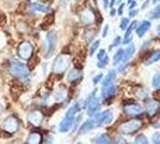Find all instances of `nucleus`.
Listing matches in <instances>:
<instances>
[{
  "instance_id": "obj_1",
  "label": "nucleus",
  "mask_w": 160,
  "mask_h": 144,
  "mask_svg": "<svg viewBox=\"0 0 160 144\" xmlns=\"http://www.w3.org/2000/svg\"><path fill=\"white\" fill-rule=\"evenodd\" d=\"M142 126H143L142 120H140V119H132V120H128V121H124L121 125H118L117 131L122 135H133V133L138 132L139 130H141Z\"/></svg>"
},
{
  "instance_id": "obj_43",
  "label": "nucleus",
  "mask_w": 160,
  "mask_h": 144,
  "mask_svg": "<svg viewBox=\"0 0 160 144\" xmlns=\"http://www.w3.org/2000/svg\"><path fill=\"white\" fill-rule=\"evenodd\" d=\"M104 1V7L105 8H108V6H109V3H108V0H103Z\"/></svg>"
},
{
  "instance_id": "obj_32",
  "label": "nucleus",
  "mask_w": 160,
  "mask_h": 144,
  "mask_svg": "<svg viewBox=\"0 0 160 144\" xmlns=\"http://www.w3.org/2000/svg\"><path fill=\"white\" fill-rule=\"evenodd\" d=\"M99 41H94L93 42V45L91 46V48H90V55H93L94 54V52H96V49L99 47Z\"/></svg>"
},
{
  "instance_id": "obj_16",
  "label": "nucleus",
  "mask_w": 160,
  "mask_h": 144,
  "mask_svg": "<svg viewBox=\"0 0 160 144\" xmlns=\"http://www.w3.org/2000/svg\"><path fill=\"white\" fill-rule=\"evenodd\" d=\"M82 78V72L80 69H73L71 70L67 75V79L69 83H77L79 82L80 79Z\"/></svg>"
},
{
  "instance_id": "obj_30",
  "label": "nucleus",
  "mask_w": 160,
  "mask_h": 144,
  "mask_svg": "<svg viewBox=\"0 0 160 144\" xmlns=\"http://www.w3.org/2000/svg\"><path fill=\"white\" fill-rule=\"evenodd\" d=\"M108 62H109V56H105V58H103V59H100L98 60V64H97V66L99 67V69H104L105 66L108 65Z\"/></svg>"
},
{
  "instance_id": "obj_26",
  "label": "nucleus",
  "mask_w": 160,
  "mask_h": 144,
  "mask_svg": "<svg viewBox=\"0 0 160 144\" xmlns=\"http://www.w3.org/2000/svg\"><path fill=\"white\" fill-rule=\"evenodd\" d=\"M123 53H124V49H122V48H120V49L116 52V54L113 56V65L121 64L122 59H123Z\"/></svg>"
},
{
  "instance_id": "obj_47",
  "label": "nucleus",
  "mask_w": 160,
  "mask_h": 144,
  "mask_svg": "<svg viewBox=\"0 0 160 144\" xmlns=\"http://www.w3.org/2000/svg\"><path fill=\"white\" fill-rule=\"evenodd\" d=\"M77 144H82V143H80V142H79V143H77Z\"/></svg>"
},
{
  "instance_id": "obj_41",
  "label": "nucleus",
  "mask_w": 160,
  "mask_h": 144,
  "mask_svg": "<svg viewBox=\"0 0 160 144\" xmlns=\"http://www.w3.org/2000/svg\"><path fill=\"white\" fill-rule=\"evenodd\" d=\"M139 12V10H133V11H130V16L134 17V16H136V13Z\"/></svg>"
},
{
  "instance_id": "obj_34",
  "label": "nucleus",
  "mask_w": 160,
  "mask_h": 144,
  "mask_svg": "<svg viewBox=\"0 0 160 144\" xmlns=\"http://www.w3.org/2000/svg\"><path fill=\"white\" fill-rule=\"evenodd\" d=\"M136 95L141 97V99H145L146 96H148V89H145V88H141L140 89V93L139 94H136Z\"/></svg>"
},
{
  "instance_id": "obj_10",
  "label": "nucleus",
  "mask_w": 160,
  "mask_h": 144,
  "mask_svg": "<svg viewBox=\"0 0 160 144\" xmlns=\"http://www.w3.org/2000/svg\"><path fill=\"white\" fill-rule=\"evenodd\" d=\"M28 121L33 126H41L43 123V114L40 110H32L28 114Z\"/></svg>"
},
{
  "instance_id": "obj_28",
  "label": "nucleus",
  "mask_w": 160,
  "mask_h": 144,
  "mask_svg": "<svg viewBox=\"0 0 160 144\" xmlns=\"http://www.w3.org/2000/svg\"><path fill=\"white\" fill-rule=\"evenodd\" d=\"M152 85L155 89H159L160 88V72H157L153 76V81H152Z\"/></svg>"
},
{
  "instance_id": "obj_46",
  "label": "nucleus",
  "mask_w": 160,
  "mask_h": 144,
  "mask_svg": "<svg viewBox=\"0 0 160 144\" xmlns=\"http://www.w3.org/2000/svg\"><path fill=\"white\" fill-rule=\"evenodd\" d=\"M1 110H2V106H1V103H0V113H1Z\"/></svg>"
},
{
  "instance_id": "obj_48",
  "label": "nucleus",
  "mask_w": 160,
  "mask_h": 144,
  "mask_svg": "<svg viewBox=\"0 0 160 144\" xmlns=\"http://www.w3.org/2000/svg\"><path fill=\"white\" fill-rule=\"evenodd\" d=\"M159 36H160V33H159Z\"/></svg>"
},
{
  "instance_id": "obj_8",
  "label": "nucleus",
  "mask_w": 160,
  "mask_h": 144,
  "mask_svg": "<svg viewBox=\"0 0 160 144\" xmlns=\"http://www.w3.org/2000/svg\"><path fill=\"white\" fill-rule=\"evenodd\" d=\"M96 95V93H92V95L88 96V99H87V114L88 115H94L98 110H99V107H100V102H99V99L97 97Z\"/></svg>"
},
{
  "instance_id": "obj_25",
  "label": "nucleus",
  "mask_w": 160,
  "mask_h": 144,
  "mask_svg": "<svg viewBox=\"0 0 160 144\" xmlns=\"http://www.w3.org/2000/svg\"><path fill=\"white\" fill-rule=\"evenodd\" d=\"M80 110V106L79 103H74L73 106L69 107V109L67 110L66 117H75V114Z\"/></svg>"
},
{
  "instance_id": "obj_3",
  "label": "nucleus",
  "mask_w": 160,
  "mask_h": 144,
  "mask_svg": "<svg viewBox=\"0 0 160 144\" xmlns=\"http://www.w3.org/2000/svg\"><path fill=\"white\" fill-rule=\"evenodd\" d=\"M92 120H93L96 127L103 126V125H109L113 120V113L109 109L100 112V113H96Z\"/></svg>"
},
{
  "instance_id": "obj_21",
  "label": "nucleus",
  "mask_w": 160,
  "mask_h": 144,
  "mask_svg": "<svg viewBox=\"0 0 160 144\" xmlns=\"http://www.w3.org/2000/svg\"><path fill=\"white\" fill-rule=\"evenodd\" d=\"M134 52H135V46H134L133 43H130L127 47V49L124 51V53H123V59H122L123 64H127V61L132 58V55L134 54Z\"/></svg>"
},
{
  "instance_id": "obj_7",
  "label": "nucleus",
  "mask_w": 160,
  "mask_h": 144,
  "mask_svg": "<svg viewBox=\"0 0 160 144\" xmlns=\"http://www.w3.org/2000/svg\"><path fill=\"white\" fill-rule=\"evenodd\" d=\"M33 53V47L30 42L24 41L22 42L18 47V56L22 58L23 60H29Z\"/></svg>"
},
{
  "instance_id": "obj_12",
  "label": "nucleus",
  "mask_w": 160,
  "mask_h": 144,
  "mask_svg": "<svg viewBox=\"0 0 160 144\" xmlns=\"http://www.w3.org/2000/svg\"><path fill=\"white\" fill-rule=\"evenodd\" d=\"M146 113L149 117H153L160 110V102L159 101H148L146 100Z\"/></svg>"
},
{
  "instance_id": "obj_20",
  "label": "nucleus",
  "mask_w": 160,
  "mask_h": 144,
  "mask_svg": "<svg viewBox=\"0 0 160 144\" xmlns=\"http://www.w3.org/2000/svg\"><path fill=\"white\" fill-rule=\"evenodd\" d=\"M134 28H138V22L134 21L130 25H129V28H127V31H126V36H124V40H123V43L124 45H128L129 42H130V40H132V37H133V35H132V31H133Z\"/></svg>"
},
{
  "instance_id": "obj_45",
  "label": "nucleus",
  "mask_w": 160,
  "mask_h": 144,
  "mask_svg": "<svg viewBox=\"0 0 160 144\" xmlns=\"http://www.w3.org/2000/svg\"><path fill=\"white\" fill-rule=\"evenodd\" d=\"M113 4H115V0H111V4H110V6L112 7V6H113Z\"/></svg>"
},
{
  "instance_id": "obj_11",
  "label": "nucleus",
  "mask_w": 160,
  "mask_h": 144,
  "mask_svg": "<svg viewBox=\"0 0 160 144\" xmlns=\"http://www.w3.org/2000/svg\"><path fill=\"white\" fill-rule=\"evenodd\" d=\"M74 120H75V117H66L63 118V120L60 123L59 125V131L65 133V132H68V131L72 129V126L74 125Z\"/></svg>"
},
{
  "instance_id": "obj_14",
  "label": "nucleus",
  "mask_w": 160,
  "mask_h": 144,
  "mask_svg": "<svg viewBox=\"0 0 160 144\" xmlns=\"http://www.w3.org/2000/svg\"><path fill=\"white\" fill-rule=\"evenodd\" d=\"M115 95H116V87L113 84H109V85L103 87V89H102V97L104 100L109 101Z\"/></svg>"
},
{
  "instance_id": "obj_40",
  "label": "nucleus",
  "mask_w": 160,
  "mask_h": 144,
  "mask_svg": "<svg viewBox=\"0 0 160 144\" xmlns=\"http://www.w3.org/2000/svg\"><path fill=\"white\" fill-rule=\"evenodd\" d=\"M108 30H109V25H105L104 30H103V37H105L108 35Z\"/></svg>"
},
{
  "instance_id": "obj_9",
  "label": "nucleus",
  "mask_w": 160,
  "mask_h": 144,
  "mask_svg": "<svg viewBox=\"0 0 160 144\" xmlns=\"http://www.w3.org/2000/svg\"><path fill=\"white\" fill-rule=\"evenodd\" d=\"M123 110L127 113L128 115H140L143 108L138 102H129L123 106Z\"/></svg>"
},
{
  "instance_id": "obj_6",
  "label": "nucleus",
  "mask_w": 160,
  "mask_h": 144,
  "mask_svg": "<svg viewBox=\"0 0 160 144\" xmlns=\"http://www.w3.org/2000/svg\"><path fill=\"white\" fill-rule=\"evenodd\" d=\"M10 72L13 76H16V77L22 78V79L28 78V76H29V70H28L27 66H25L24 64L18 62V61H13L11 64V66H10Z\"/></svg>"
},
{
  "instance_id": "obj_17",
  "label": "nucleus",
  "mask_w": 160,
  "mask_h": 144,
  "mask_svg": "<svg viewBox=\"0 0 160 144\" xmlns=\"http://www.w3.org/2000/svg\"><path fill=\"white\" fill-rule=\"evenodd\" d=\"M94 127H96V125H94L93 120H92V119H88V120H86L85 123L80 126L79 133L80 135H85V133L90 132L91 130H93Z\"/></svg>"
},
{
  "instance_id": "obj_15",
  "label": "nucleus",
  "mask_w": 160,
  "mask_h": 144,
  "mask_svg": "<svg viewBox=\"0 0 160 144\" xmlns=\"http://www.w3.org/2000/svg\"><path fill=\"white\" fill-rule=\"evenodd\" d=\"M80 21L82 24H85V25H88V24H92L94 21V14L92 11H90V10H85V11H82L81 13H80Z\"/></svg>"
},
{
  "instance_id": "obj_39",
  "label": "nucleus",
  "mask_w": 160,
  "mask_h": 144,
  "mask_svg": "<svg viewBox=\"0 0 160 144\" xmlns=\"http://www.w3.org/2000/svg\"><path fill=\"white\" fill-rule=\"evenodd\" d=\"M120 42H121V37H116L115 41H113V43L110 46V48H112V47H115V46H117V45H120Z\"/></svg>"
},
{
  "instance_id": "obj_4",
  "label": "nucleus",
  "mask_w": 160,
  "mask_h": 144,
  "mask_svg": "<svg viewBox=\"0 0 160 144\" xmlns=\"http://www.w3.org/2000/svg\"><path fill=\"white\" fill-rule=\"evenodd\" d=\"M56 41H58V37H56V33L55 31H49L46 37V43H44V56L49 58L52 56V54L55 51L56 47Z\"/></svg>"
},
{
  "instance_id": "obj_2",
  "label": "nucleus",
  "mask_w": 160,
  "mask_h": 144,
  "mask_svg": "<svg viewBox=\"0 0 160 144\" xmlns=\"http://www.w3.org/2000/svg\"><path fill=\"white\" fill-rule=\"evenodd\" d=\"M68 65H69V55L60 54L53 64V72L56 75H62L67 70Z\"/></svg>"
},
{
  "instance_id": "obj_44",
  "label": "nucleus",
  "mask_w": 160,
  "mask_h": 144,
  "mask_svg": "<svg viewBox=\"0 0 160 144\" xmlns=\"http://www.w3.org/2000/svg\"><path fill=\"white\" fill-rule=\"evenodd\" d=\"M115 13H116V11H115V10H111V16H115Z\"/></svg>"
},
{
  "instance_id": "obj_38",
  "label": "nucleus",
  "mask_w": 160,
  "mask_h": 144,
  "mask_svg": "<svg viewBox=\"0 0 160 144\" xmlns=\"http://www.w3.org/2000/svg\"><path fill=\"white\" fill-rule=\"evenodd\" d=\"M116 144H129L127 142V139H124L123 137H117L116 139Z\"/></svg>"
},
{
  "instance_id": "obj_37",
  "label": "nucleus",
  "mask_w": 160,
  "mask_h": 144,
  "mask_svg": "<svg viewBox=\"0 0 160 144\" xmlns=\"http://www.w3.org/2000/svg\"><path fill=\"white\" fill-rule=\"evenodd\" d=\"M98 60H100V59H103V58H105L107 56V52H105V49H100L99 52H98Z\"/></svg>"
},
{
  "instance_id": "obj_27",
  "label": "nucleus",
  "mask_w": 160,
  "mask_h": 144,
  "mask_svg": "<svg viewBox=\"0 0 160 144\" xmlns=\"http://www.w3.org/2000/svg\"><path fill=\"white\" fill-rule=\"evenodd\" d=\"M32 8L33 11H38V12H48L49 11V7L46 6V5H42V4H32Z\"/></svg>"
},
{
  "instance_id": "obj_22",
  "label": "nucleus",
  "mask_w": 160,
  "mask_h": 144,
  "mask_svg": "<svg viewBox=\"0 0 160 144\" xmlns=\"http://www.w3.org/2000/svg\"><path fill=\"white\" fill-rule=\"evenodd\" d=\"M67 96V89L66 87H63V85H60L58 90L55 91V99H56V101H63L65 99H66Z\"/></svg>"
},
{
  "instance_id": "obj_29",
  "label": "nucleus",
  "mask_w": 160,
  "mask_h": 144,
  "mask_svg": "<svg viewBox=\"0 0 160 144\" xmlns=\"http://www.w3.org/2000/svg\"><path fill=\"white\" fill-rule=\"evenodd\" d=\"M135 144H149L145 135H139L135 138Z\"/></svg>"
},
{
  "instance_id": "obj_35",
  "label": "nucleus",
  "mask_w": 160,
  "mask_h": 144,
  "mask_svg": "<svg viewBox=\"0 0 160 144\" xmlns=\"http://www.w3.org/2000/svg\"><path fill=\"white\" fill-rule=\"evenodd\" d=\"M158 17H160V6L155 7L152 13V18H158Z\"/></svg>"
},
{
  "instance_id": "obj_18",
  "label": "nucleus",
  "mask_w": 160,
  "mask_h": 144,
  "mask_svg": "<svg viewBox=\"0 0 160 144\" xmlns=\"http://www.w3.org/2000/svg\"><path fill=\"white\" fill-rule=\"evenodd\" d=\"M94 144H112V139L107 133H100L94 138Z\"/></svg>"
},
{
  "instance_id": "obj_13",
  "label": "nucleus",
  "mask_w": 160,
  "mask_h": 144,
  "mask_svg": "<svg viewBox=\"0 0 160 144\" xmlns=\"http://www.w3.org/2000/svg\"><path fill=\"white\" fill-rule=\"evenodd\" d=\"M43 142V136L38 131H32L28 135L27 144H42Z\"/></svg>"
},
{
  "instance_id": "obj_5",
  "label": "nucleus",
  "mask_w": 160,
  "mask_h": 144,
  "mask_svg": "<svg viewBox=\"0 0 160 144\" xmlns=\"http://www.w3.org/2000/svg\"><path fill=\"white\" fill-rule=\"evenodd\" d=\"M20 124L18 121V119L14 117V115H10V117H7L5 120H4V123L1 125V129L2 131H5L7 133H14V132H17L18 129H19Z\"/></svg>"
},
{
  "instance_id": "obj_33",
  "label": "nucleus",
  "mask_w": 160,
  "mask_h": 144,
  "mask_svg": "<svg viewBox=\"0 0 160 144\" xmlns=\"http://www.w3.org/2000/svg\"><path fill=\"white\" fill-rule=\"evenodd\" d=\"M128 24H129V19H128V18H122L120 28L122 29V30H126V29L128 28Z\"/></svg>"
},
{
  "instance_id": "obj_24",
  "label": "nucleus",
  "mask_w": 160,
  "mask_h": 144,
  "mask_svg": "<svg viewBox=\"0 0 160 144\" xmlns=\"http://www.w3.org/2000/svg\"><path fill=\"white\" fill-rule=\"evenodd\" d=\"M116 78V72L111 70V71H109V73L107 75V77L103 79V87H105V85H109V84H112V81Z\"/></svg>"
},
{
  "instance_id": "obj_31",
  "label": "nucleus",
  "mask_w": 160,
  "mask_h": 144,
  "mask_svg": "<svg viewBox=\"0 0 160 144\" xmlns=\"http://www.w3.org/2000/svg\"><path fill=\"white\" fill-rule=\"evenodd\" d=\"M152 143L160 144V132H154L152 136Z\"/></svg>"
},
{
  "instance_id": "obj_19",
  "label": "nucleus",
  "mask_w": 160,
  "mask_h": 144,
  "mask_svg": "<svg viewBox=\"0 0 160 144\" xmlns=\"http://www.w3.org/2000/svg\"><path fill=\"white\" fill-rule=\"evenodd\" d=\"M149 28H151V22L143 21L139 27L136 28V34H138V36H139V37H142V36L145 35V33H146Z\"/></svg>"
},
{
  "instance_id": "obj_23",
  "label": "nucleus",
  "mask_w": 160,
  "mask_h": 144,
  "mask_svg": "<svg viewBox=\"0 0 160 144\" xmlns=\"http://www.w3.org/2000/svg\"><path fill=\"white\" fill-rule=\"evenodd\" d=\"M159 59H160V52L159 51H154V52H152V53L149 54V56L147 58L146 60H145V64H146V65H152L153 62H157Z\"/></svg>"
},
{
  "instance_id": "obj_42",
  "label": "nucleus",
  "mask_w": 160,
  "mask_h": 144,
  "mask_svg": "<svg viewBox=\"0 0 160 144\" xmlns=\"http://www.w3.org/2000/svg\"><path fill=\"white\" fill-rule=\"evenodd\" d=\"M122 11H123V4L120 6V8H118V14H122Z\"/></svg>"
},
{
  "instance_id": "obj_36",
  "label": "nucleus",
  "mask_w": 160,
  "mask_h": 144,
  "mask_svg": "<svg viewBox=\"0 0 160 144\" xmlns=\"http://www.w3.org/2000/svg\"><path fill=\"white\" fill-rule=\"evenodd\" d=\"M102 78H103V75H102V73H99V75L94 76L93 79H92V82H93V84H98V83L100 82V79H102Z\"/></svg>"
}]
</instances>
